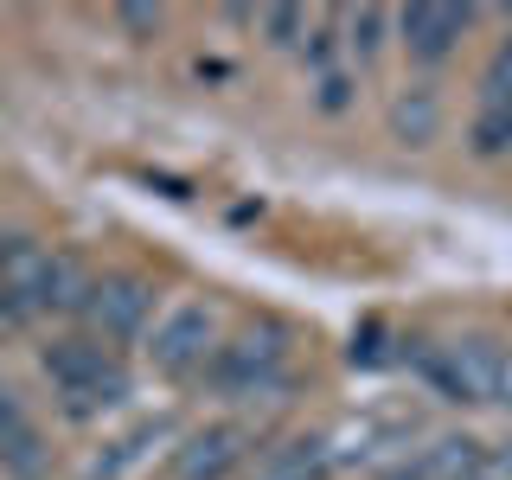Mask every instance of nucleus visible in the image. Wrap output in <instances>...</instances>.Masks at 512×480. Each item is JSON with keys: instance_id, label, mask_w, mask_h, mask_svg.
<instances>
[{"instance_id": "f8f14e48", "label": "nucleus", "mask_w": 512, "mask_h": 480, "mask_svg": "<svg viewBox=\"0 0 512 480\" xmlns=\"http://www.w3.org/2000/svg\"><path fill=\"white\" fill-rule=\"evenodd\" d=\"M96 295V269L77 250H52V276H45V314H84Z\"/></svg>"}, {"instance_id": "4468645a", "label": "nucleus", "mask_w": 512, "mask_h": 480, "mask_svg": "<svg viewBox=\"0 0 512 480\" xmlns=\"http://www.w3.org/2000/svg\"><path fill=\"white\" fill-rule=\"evenodd\" d=\"M20 448H32V436H26L20 410H13V391L0 384V461H7V455H20Z\"/></svg>"}, {"instance_id": "423d86ee", "label": "nucleus", "mask_w": 512, "mask_h": 480, "mask_svg": "<svg viewBox=\"0 0 512 480\" xmlns=\"http://www.w3.org/2000/svg\"><path fill=\"white\" fill-rule=\"evenodd\" d=\"M45 276H52V250L39 237H0V320L45 314Z\"/></svg>"}, {"instance_id": "7ed1b4c3", "label": "nucleus", "mask_w": 512, "mask_h": 480, "mask_svg": "<svg viewBox=\"0 0 512 480\" xmlns=\"http://www.w3.org/2000/svg\"><path fill=\"white\" fill-rule=\"evenodd\" d=\"M218 346H224V320H218V308L205 295L160 301L148 340H141V352H148V365L160 378H205L212 359H218Z\"/></svg>"}, {"instance_id": "9d476101", "label": "nucleus", "mask_w": 512, "mask_h": 480, "mask_svg": "<svg viewBox=\"0 0 512 480\" xmlns=\"http://www.w3.org/2000/svg\"><path fill=\"white\" fill-rule=\"evenodd\" d=\"M327 429L320 436H288L276 448H263V455L250 461L244 480H327Z\"/></svg>"}, {"instance_id": "9b49d317", "label": "nucleus", "mask_w": 512, "mask_h": 480, "mask_svg": "<svg viewBox=\"0 0 512 480\" xmlns=\"http://www.w3.org/2000/svg\"><path fill=\"white\" fill-rule=\"evenodd\" d=\"M442 128V96L436 84H404L391 96V135L404 141V148H429Z\"/></svg>"}, {"instance_id": "f257e3e1", "label": "nucleus", "mask_w": 512, "mask_h": 480, "mask_svg": "<svg viewBox=\"0 0 512 480\" xmlns=\"http://www.w3.org/2000/svg\"><path fill=\"white\" fill-rule=\"evenodd\" d=\"M212 391L224 404H276V397L295 384V340L276 320H256V327L231 333L212 359Z\"/></svg>"}, {"instance_id": "0eeeda50", "label": "nucleus", "mask_w": 512, "mask_h": 480, "mask_svg": "<svg viewBox=\"0 0 512 480\" xmlns=\"http://www.w3.org/2000/svg\"><path fill=\"white\" fill-rule=\"evenodd\" d=\"M397 32H404V52L416 64H442L461 52V39L474 32V7H436V0H416V7L391 13Z\"/></svg>"}, {"instance_id": "dca6fc26", "label": "nucleus", "mask_w": 512, "mask_h": 480, "mask_svg": "<svg viewBox=\"0 0 512 480\" xmlns=\"http://www.w3.org/2000/svg\"><path fill=\"white\" fill-rule=\"evenodd\" d=\"M468 480H512V442L487 448V455L474 461V474H468Z\"/></svg>"}, {"instance_id": "6e6552de", "label": "nucleus", "mask_w": 512, "mask_h": 480, "mask_svg": "<svg viewBox=\"0 0 512 480\" xmlns=\"http://www.w3.org/2000/svg\"><path fill=\"white\" fill-rule=\"evenodd\" d=\"M480 455H487V448H480L474 436L442 429V436H423L416 448H404V455H397L378 480H468Z\"/></svg>"}, {"instance_id": "f03ea898", "label": "nucleus", "mask_w": 512, "mask_h": 480, "mask_svg": "<svg viewBox=\"0 0 512 480\" xmlns=\"http://www.w3.org/2000/svg\"><path fill=\"white\" fill-rule=\"evenodd\" d=\"M410 359L455 404H512V340L461 333V340H442V346H416Z\"/></svg>"}, {"instance_id": "f3484780", "label": "nucleus", "mask_w": 512, "mask_h": 480, "mask_svg": "<svg viewBox=\"0 0 512 480\" xmlns=\"http://www.w3.org/2000/svg\"><path fill=\"white\" fill-rule=\"evenodd\" d=\"M122 26H135V32H160V7H122Z\"/></svg>"}, {"instance_id": "20e7f679", "label": "nucleus", "mask_w": 512, "mask_h": 480, "mask_svg": "<svg viewBox=\"0 0 512 480\" xmlns=\"http://www.w3.org/2000/svg\"><path fill=\"white\" fill-rule=\"evenodd\" d=\"M39 365H45V378L58 384V397H64V410H71V416L116 410L122 397H128V365L103 340H52Z\"/></svg>"}, {"instance_id": "39448f33", "label": "nucleus", "mask_w": 512, "mask_h": 480, "mask_svg": "<svg viewBox=\"0 0 512 480\" xmlns=\"http://www.w3.org/2000/svg\"><path fill=\"white\" fill-rule=\"evenodd\" d=\"M160 301H154V282L141 276H96V295H90V333L96 340H148Z\"/></svg>"}, {"instance_id": "2eb2a0df", "label": "nucleus", "mask_w": 512, "mask_h": 480, "mask_svg": "<svg viewBox=\"0 0 512 480\" xmlns=\"http://www.w3.org/2000/svg\"><path fill=\"white\" fill-rule=\"evenodd\" d=\"M263 26L276 32V45H301L295 32H308V13L301 7H263Z\"/></svg>"}, {"instance_id": "ddd939ff", "label": "nucleus", "mask_w": 512, "mask_h": 480, "mask_svg": "<svg viewBox=\"0 0 512 480\" xmlns=\"http://www.w3.org/2000/svg\"><path fill=\"white\" fill-rule=\"evenodd\" d=\"M346 26H352V39H346V45H352V58L372 64V58H378V45H384L378 32H384V26H397V20H391V13H378V7H359V13H346Z\"/></svg>"}, {"instance_id": "1a4fd4ad", "label": "nucleus", "mask_w": 512, "mask_h": 480, "mask_svg": "<svg viewBox=\"0 0 512 480\" xmlns=\"http://www.w3.org/2000/svg\"><path fill=\"white\" fill-rule=\"evenodd\" d=\"M256 429L250 423H218V429H199L180 455H173V480H224L237 461L250 455Z\"/></svg>"}]
</instances>
